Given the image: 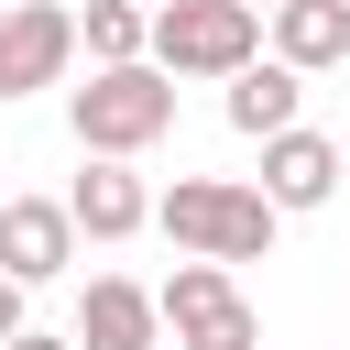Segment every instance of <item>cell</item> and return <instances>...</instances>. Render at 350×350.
I'll list each match as a JSON object with an SVG mask.
<instances>
[{"label": "cell", "mask_w": 350, "mask_h": 350, "mask_svg": "<svg viewBox=\"0 0 350 350\" xmlns=\"http://www.w3.org/2000/svg\"><path fill=\"white\" fill-rule=\"evenodd\" d=\"M153 230L186 252V262H262L273 252V230H284V208L262 197V186H241V175H175L164 197H153Z\"/></svg>", "instance_id": "1"}, {"label": "cell", "mask_w": 350, "mask_h": 350, "mask_svg": "<svg viewBox=\"0 0 350 350\" xmlns=\"http://www.w3.org/2000/svg\"><path fill=\"white\" fill-rule=\"evenodd\" d=\"M66 131H77V153L131 164V153H153L175 131V77L153 55L142 66H88V88H66Z\"/></svg>", "instance_id": "2"}, {"label": "cell", "mask_w": 350, "mask_h": 350, "mask_svg": "<svg viewBox=\"0 0 350 350\" xmlns=\"http://www.w3.org/2000/svg\"><path fill=\"white\" fill-rule=\"evenodd\" d=\"M273 55V11H252V0H164L153 11V66L186 88H230V77H252Z\"/></svg>", "instance_id": "3"}, {"label": "cell", "mask_w": 350, "mask_h": 350, "mask_svg": "<svg viewBox=\"0 0 350 350\" xmlns=\"http://www.w3.org/2000/svg\"><path fill=\"white\" fill-rule=\"evenodd\" d=\"M153 295H164V339L175 350H262V317H252L230 262H175Z\"/></svg>", "instance_id": "4"}, {"label": "cell", "mask_w": 350, "mask_h": 350, "mask_svg": "<svg viewBox=\"0 0 350 350\" xmlns=\"http://www.w3.org/2000/svg\"><path fill=\"white\" fill-rule=\"evenodd\" d=\"M66 66H77V11H66V0L0 11V109L33 98V88H66Z\"/></svg>", "instance_id": "5"}, {"label": "cell", "mask_w": 350, "mask_h": 350, "mask_svg": "<svg viewBox=\"0 0 350 350\" xmlns=\"http://www.w3.org/2000/svg\"><path fill=\"white\" fill-rule=\"evenodd\" d=\"M77 208L66 197H0V273L11 284H55L66 262H77Z\"/></svg>", "instance_id": "6"}, {"label": "cell", "mask_w": 350, "mask_h": 350, "mask_svg": "<svg viewBox=\"0 0 350 350\" xmlns=\"http://www.w3.org/2000/svg\"><path fill=\"white\" fill-rule=\"evenodd\" d=\"M66 339H77V350H164V295L131 284V273H88Z\"/></svg>", "instance_id": "7"}, {"label": "cell", "mask_w": 350, "mask_h": 350, "mask_svg": "<svg viewBox=\"0 0 350 350\" xmlns=\"http://www.w3.org/2000/svg\"><path fill=\"white\" fill-rule=\"evenodd\" d=\"M339 175H350V153H339L328 131H306V120H295V131H273V142H262V175H252V186L295 219V208H328V197H339Z\"/></svg>", "instance_id": "8"}, {"label": "cell", "mask_w": 350, "mask_h": 350, "mask_svg": "<svg viewBox=\"0 0 350 350\" xmlns=\"http://www.w3.org/2000/svg\"><path fill=\"white\" fill-rule=\"evenodd\" d=\"M66 208H77L88 241H131V230H153V186H142L131 164H98V153H88V175L66 186Z\"/></svg>", "instance_id": "9"}, {"label": "cell", "mask_w": 350, "mask_h": 350, "mask_svg": "<svg viewBox=\"0 0 350 350\" xmlns=\"http://www.w3.org/2000/svg\"><path fill=\"white\" fill-rule=\"evenodd\" d=\"M219 109H230V131H241V142H273V131H295V120H306V77H295L284 55H262L252 77H230V98H219Z\"/></svg>", "instance_id": "10"}, {"label": "cell", "mask_w": 350, "mask_h": 350, "mask_svg": "<svg viewBox=\"0 0 350 350\" xmlns=\"http://www.w3.org/2000/svg\"><path fill=\"white\" fill-rule=\"evenodd\" d=\"M273 55H284L295 77H328V66L350 55V22H339L328 0H284V11H273Z\"/></svg>", "instance_id": "11"}, {"label": "cell", "mask_w": 350, "mask_h": 350, "mask_svg": "<svg viewBox=\"0 0 350 350\" xmlns=\"http://www.w3.org/2000/svg\"><path fill=\"white\" fill-rule=\"evenodd\" d=\"M77 44H88V66H142L153 55V11L142 0H88L77 11Z\"/></svg>", "instance_id": "12"}, {"label": "cell", "mask_w": 350, "mask_h": 350, "mask_svg": "<svg viewBox=\"0 0 350 350\" xmlns=\"http://www.w3.org/2000/svg\"><path fill=\"white\" fill-rule=\"evenodd\" d=\"M22 295H33V284H11V273H0V350H11V339H33V317H22Z\"/></svg>", "instance_id": "13"}, {"label": "cell", "mask_w": 350, "mask_h": 350, "mask_svg": "<svg viewBox=\"0 0 350 350\" xmlns=\"http://www.w3.org/2000/svg\"><path fill=\"white\" fill-rule=\"evenodd\" d=\"M11 350H77V339H55V328H33V339H11Z\"/></svg>", "instance_id": "14"}, {"label": "cell", "mask_w": 350, "mask_h": 350, "mask_svg": "<svg viewBox=\"0 0 350 350\" xmlns=\"http://www.w3.org/2000/svg\"><path fill=\"white\" fill-rule=\"evenodd\" d=\"M328 11H339V22H350V0H328Z\"/></svg>", "instance_id": "15"}, {"label": "cell", "mask_w": 350, "mask_h": 350, "mask_svg": "<svg viewBox=\"0 0 350 350\" xmlns=\"http://www.w3.org/2000/svg\"><path fill=\"white\" fill-rule=\"evenodd\" d=\"M252 11H284V0H252Z\"/></svg>", "instance_id": "16"}, {"label": "cell", "mask_w": 350, "mask_h": 350, "mask_svg": "<svg viewBox=\"0 0 350 350\" xmlns=\"http://www.w3.org/2000/svg\"><path fill=\"white\" fill-rule=\"evenodd\" d=\"M0 11H22V0H0Z\"/></svg>", "instance_id": "17"}]
</instances>
